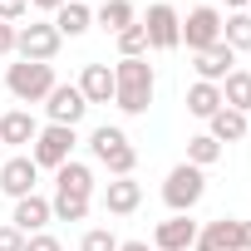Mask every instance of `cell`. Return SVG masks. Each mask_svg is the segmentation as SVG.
Segmentation results:
<instances>
[{"label":"cell","mask_w":251,"mask_h":251,"mask_svg":"<svg viewBox=\"0 0 251 251\" xmlns=\"http://www.w3.org/2000/svg\"><path fill=\"white\" fill-rule=\"evenodd\" d=\"M217 108H222V89H217V84H202V79H197V84L187 89V113H197V118H212Z\"/></svg>","instance_id":"7402d4cb"},{"label":"cell","mask_w":251,"mask_h":251,"mask_svg":"<svg viewBox=\"0 0 251 251\" xmlns=\"http://www.w3.org/2000/svg\"><path fill=\"white\" fill-rule=\"evenodd\" d=\"M45 113H50V123H64V128H74V123L89 113V103H84L79 84H54L50 99H45Z\"/></svg>","instance_id":"9c48e42d"},{"label":"cell","mask_w":251,"mask_h":251,"mask_svg":"<svg viewBox=\"0 0 251 251\" xmlns=\"http://www.w3.org/2000/svg\"><path fill=\"white\" fill-rule=\"evenodd\" d=\"M192 241H197V222H187V217H168L153 231V246L158 251H187Z\"/></svg>","instance_id":"4fadbf2b"},{"label":"cell","mask_w":251,"mask_h":251,"mask_svg":"<svg viewBox=\"0 0 251 251\" xmlns=\"http://www.w3.org/2000/svg\"><path fill=\"white\" fill-rule=\"evenodd\" d=\"M143 30H148V50H177L182 45V20H177L173 5H153Z\"/></svg>","instance_id":"30bf717a"},{"label":"cell","mask_w":251,"mask_h":251,"mask_svg":"<svg viewBox=\"0 0 251 251\" xmlns=\"http://www.w3.org/2000/svg\"><path fill=\"white\" fill-rule=\"evenodd\" d=\"M99 25L103 30H128L133 25V0H103V10H99Z\"/></svg>","instance_id":"cb8c5ba5"},{"label":"cell","mask_w":251,"mask_h":251,"mask_svg":"<svg viewBox=\"0 0 251 251\" xmlns=\"http://www.w3.org/2000/svg\"><path fill=\"white\" fill-rule=\"evenodd\" d=\"M246 15H251V10H246Z\"/></svg>","instance_id":"8d00e7d4"},{"label":"cell","mask_w":251,"mask_h":251,"mask_svg":"<svg viewBox=\"0 0 251 251\" xmlns=\"http://www.w3.org/2000/svg\"><path fill=\"white\" fill-rule=\"evenodd\" d=\"M50 217H54V212H50V202L30 192V197H20V202H15L10 226H15V231H25V236H35V231H45V222H50Z\"/></svg>","instance_id":"5bb4252c"},{"label":"cell","mask_w":251,"mask_h":251,"mask_svg":"<svg viewBox=\"0 0 251 251\" xmlns=\"http://www.w3.org/2000/svg\"><path fill=\"white\" fill-rule=\"evenodd\" d=\"M217 40H222V10H212V5L187 10V20H182V45H187L192 54H202V50H212Z\"/></svg>","instance_id":"ba28073f"},{"label":"cell","mask_w":251,"mask_h":251,"mask_svg":"<svg viewBox=\"0 0 251 251\" xmlns=\"http://www.w3.org/2000/svg\"><path fill=\"white\" fill-rule=\"evenodd\" d=\"M25 251H64L50 231H35V236H25Z\"/></svg>","instance_id":"f1b7e54d"},{"label":"cell","mask_w":251,"mask_h":251,"mask_svg":"<svg viewBox=\"0 0 251 251\" xmlns=\"http://www.w3.org/2000/svg\"><path fill=\"white\" fill-rule=\"evenodd\" d=\"M54 192H64V197H89L94 192V173H89V163H64L59 173H54Z\"/></svg>","instance_id":"e0dca14e"},{"label":"cell","mask_w":251,"mask_h":251,"mask_svg":"<svg viewBox=\"0 0 251 251\" xmlns=\"http://www.w3.org/2000/svg\"><path fill=\"white\" fill-rule=\"evenodd\" d=\"M113 103L123 113H148V103H153V64L148 59H118V69H113Z\"/></svg>","instance_id":"6da1fadb"},{"label":"cell","mask_w":251,"mask_h":251,"mask_svg":"<svg viewBox=\"0 0 251 251\" xmlns=\"http://www.w3.org/2000/svg\"><path fill=\"white\" fill-rule=\"evenodd\" d=\"M118 251H148V241H118Z\"/></svg>","instance_id":"d6a6232c"},{"label":"cell","mask_w":251,"mask_h":251,"mask_svg":"<svg viewBox=\"0 0 251 251\" xmlns=\"http://www.w3.org/2000/svg\"><path fill=\"white\" fill-rule=\"evenodd\" d=\"M79 251H118V236H113V231H103V226H94V231H84Z\"/></svg>","instance_id":"83f0119b"},{"label":"cell","mask_w":251,"mask_h":251,"mask_svg":"<svg viewBox=\"0 0 251 251\" xmlns=\"http://www.w3.org/2000/svg\"><path fill=\"white\" fill-rule=\"evenodd\" d=\"M0 251H25V231H15V226H0Z\"/></svg>","instance_id":"f546056e"},{"label":"cell","mask_w":251,"mask_h":251,"mask_svg":"<svg viewBox=\"0 0 251 251\" xmlns=\"http://www.w3.org/2000/svg\"><path fill=\"white\" fill-rule=\"evenodd\" d=\"M192 59H197L192 69H197V79H202V84H222V79L231 74V64H236V50L217 40L212 50H202V54H192Z\"/></svg>","instance_id":"7c38bea8"},{"label":"cell","mask_w":251,"mask_h":251,"mask_svg":"<svg viewBox=\"0 0 251 251\" xmlns=\"http://www.w3.org/2000/svg\"><path fill=\"white\" fill-rule=\"evenodd\" d=\"M197 251H251V222H236V217H217L197 231L192 241Z\"/></svg>","instance_id":"5b68a950"},{"label":"cell","mask_w":251,"mask_h":251,"mask_svg":"<svg viewBox=\"0 0 251 251\" xmlns=\"http://www.w3.org/2000/svg\"><path fill=\"white\" fill-rule=\"evenodd\" d=\"M30 5H40V10H59L64 0H30Z\"/></svg>","instance_id":"836d02e7"},{"label":"cell","mask_w":251,"mask_h":251,"mask_svg":"<svg viewBox=\"0 0 251 251\" xmlns=\"http://www.w3.org/2000/svg\"><path fill=\"white\" fill-rule=\"evenodd\" d=\"M59 30H54V20L45 25V20H30V25H20L15 30V54L20 59H35V64H50L54 54H59Z\"/></svg>","instance_id":"52a82bcc"},{"label":"cell","mask_w":251,"mask_h":251,"mask_svg":"<svg viewBox=\"0 0 251 251\" xmlns=\"http://www.w3.org/2000/svg\"><path fill=\"white\" fill-rule=\"evenodd\" d=\"M89 153L113 173V177H133V163H138V153H133V143H128V133L123 128H94L89 133Z\"/></svg>","instance_id":"7a4b0ae2"},{"label":"cell","mask_w":251,"mask_h":251,"mask_svg":"<svg viewBox=\"0 0 251 251\" xmlns=\"http://www.w3.org/2000/svg\"><path fill=\"white\" fill-rule=\"evenodd\" d=\"M246 123H251V118H246Z\"/></svg>","instance_id":"d590c367"},{"label":"cell","mask_w":251,"mask_h":251,"mask_svg":"<svg viewBox=\"0 0 251 251\" xmlns=\"http://www.w3.org/2000/svg\"><path fill=\"white\" fill-rule=\"evenodd\" d=\"M79 94H84V103H108L113 99V69L108 64H84Z\"/></svg>","instance_id":"9a60e30c"},{"label":"cell","mask_w":251,"mask_h":251,"mask_svg":"<svg viewBox=\"0 0 251 251\" xmlns=\"http://www.w3.org/2000/svg\"><path fill=\"white\" fill-rule=\"evenodd\" d=\"M207 123H212V138H217V143H241V138L251 133L246 113H236V108H226V103H222V108H217Z\"/></svg>","instance_id":"ac0fdd59"},{"label":"cell","mask_w":251,"mask_h":251,"mask_svg":"<svg viewBox=\"0 0 251 251\" xmlns=\"http://www.w3.org/2000/svg\"><path fill=\"white\" fill-rule=\"evenodd\" d=\"M222 45H231V50H251V15H246V10H236V15L222 20Z\"/></svg>","instance_id":"603a6c76"},{"label":"cell","mask_w":251,"mask_h":251,"mask_svg":"<svg viewBox=\"0 0 251 251\" xmlns=\"http://www.w3.org/2000/svg\"><path fill=\"white\" fill-rule=\"evenodd\" d=\"M5 89H10L20 103H40V99H50V89H54V69H50V64H35V59H20V64L5 69Z\"/></svg>","instance_id":"3957f363"},{"label":"cell","mask_w":251,"mask_h":251,"mask_svg":"<svg viewBox=\"0 0 251 251\" xmlns=\"http://www.w3.org/2000/svg\"><path fill=\"white\" fill-rule=\"evenodd\" d=\"M25 10H30V0H0V20H5V25H10V20H20Z\"/></svg>","instance_id":"4dcf8cb0"},{"label":"cell","mask_w":251,"mask_h":251,"mask_svg":"<svg viewBox=\"0 0 251 251\" xmlns=\"http://www.w3.org/2000/svg\"><path fill=\"white\" fill-rule=\"evenodd\" d=\"M222 158V143L212 138V133H197V138H187V163L192 168H212Z\"/></svg>","instance_id":"d4e9b609"},{"label":"cell","mask_w":251,"mask_h":251,"mask_svg":"<svg viewBox=\"0 0 251 251\" xmlns=\"http://www.w3.org/2000/svg\"><path fill=\"white\" fill-rule=\"evenodd\" d=\"M138 202H143V187H138L133 177H113V182H108V192H103V207H108L113 217L138 212Z\"/></svg>","instance_id":"2e32d148"},{"label":"cell","mask_w":251,"mask_h":251,"mask_svg":"<svg viewBox=\"0 0 251 251\" xmlns=\"http://www.w3.org/2000/svg\"><path fill=\"white\" fill-rule=\"evenodd\" d=\"M0 54H15V25L0 20Z\"/></svg>","instance_id":"1f68e13d"},{"label":"cell","mask_w":251,"mask_h":251,"mask_svg":"<svg viewBox=\"0 0 251 251\" xmlns=\"http://www.w3.org/2000/svg\"><path fill=\"white\" fill-rule=\"evenodd\" d=\"M202 192H207V177H202V168H192V163H177V168L168 173V182H163V202H168L177 217H187V212L202 202Z\"/></svg>","instance_id":"277c9868"},{"label":"cell","mask_w":251,"mask_h":251,"mask_svg":"<svg viewBox=\"0 0 251 251\" xmlns=\"http://www.w3.org/2000/svg\"><path fill=\"white\" fill-rule=\"evenodd\" d=\"M35 177H40V168H35V158L25 153V158H10L5 168H0V192H5V197H30L35 192Z\"/></svg>","instance_id":"8fae6325"},{"label":"cell","mask_w":251,"mask_h":251,"mask_svg":"<svg viewBox=\"0 0 251 251\" xmlns=\"http://www.w3.org/2000/svg\"><path fill=\"white\" fill-rule=\"evenodd\" d=\"M217 89H222V103H226V108L251 113V74H246V69H231V74H226Z\"/></svg>","instance_id":"44dd1931"},{"label":"cell","mask_w":251,"mask_h":251,"mask_svg":"<svg viewBox=\"0 0 251 251\" xmlns=\"http://www.w3.org/2000/svg\"><path fill=\"white\" fill-rule=\"evenodd\" d=\"M50 212H54L59 222H84V217H89V197H64V192H54Z\"/></svg>","instance_id":"484cf974"},{"label":"cell","mask_w":251,"mask_h":251,"mask_svg":"<svg viewBox=\"0 0 251 251\" xmlns=\"http://www.w3.org/2000/svg\"><path fill=\"white\" fill-rule=\"evenodd\" d=\"M74 128H64V123H50V128H40L35 133V148H30V158H35V168H64L69 158H74Z\"/></svg>","instance_id":"8992f818"},{"label":"cell","mask_w":251,"mask_h":251,"mask_svg":"<svg viewBox=\"0 0 251 251\" xmlns=\"http://www.w3.org/2000/svg\"><path fill=\"white\" fill-rule=\"evenodd\" d=\"M35 133H40V123L25 113V108H10L5 118H0V143H35Z\"/></svg>","instance_id":"ffe728a7"},{"label":"cell","mask_w":251,"mask_h":251,"mask_svg":"<svg viewBox=\"0 0 251 251\" xmlns=\"http://www.w3.org/2000/svg\"><path fill=\"white\" fill-rule=\"evenodd\" d=\"M89 25H94V15H89L84 0H64V5L54 10V30H59V40H64V35L74 40V35H84Z\"/></svg>","instance_id":"d6986e66"},{"label":"cell","mask_w":251,"mask_h":251,"mask_svg":"<svg viewBox=\"0 0 251 251\" xmlns=\"http://www.w3.org/2000/svg\"><path fill=\"white\" fill-rule=\"evenodd\" d=\"M226 5H231V10H246V5H251V0H226Z\"/></svg>","instance_id":"e575fe53"},{"label":"cell","mask_w":251,"mask_h":251,"mask_svg":"<svg viewBox=\"0 0 251 251\" xmlns=\"http://www.w3.org/2000/svg\"><path fill=\"white\" fill-rule=\"evenodd\" d=\"M118 50H123V59H143V50H148V30H143V25L118 30Z\"/></svg>","instance_id":"4316f807"}]
</instances>
